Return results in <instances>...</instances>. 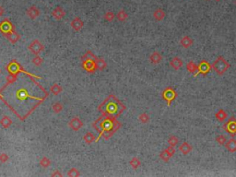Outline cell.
Returning <instances> with one entry per match:
<instances>
[{
  "instance_id": "7dc6e473",
  "label": "cell",
  "mask_w": 236,
  "mask_h": 177,
  "mask_svg": "<svg viewBox=\"0 0 236 177\" xmlns=\"http://www.w3.org/2000/svg\"><path fill=\"white\" fill-rule=\"evenodd\" d=\"M234 3H235V5H236V0H235V2H234Z\"/></svg>"
},
{
  "instance_id": "836d02e7",
  "label": "cell",
  "mask_w": 236,
  "mask_h": 177,
  "mask_svg": "<svg viewBox=\"0 0 236 177\" xmlns=\"http://www.w3.org/2000/svg\"><path fill=\"white\" fill-rule=\"evenodd\" d=\"M160 158L161 161H163L165 162H168L170 161V159L172 158V156L167 152L166 150H164V151H162L160 153Z\"/></svg>"
},
{
  "instance_id": "52a82bcc",
  "label": "cell",
  "mask_w": 236,
  "mask_h": 177,
  "mask_svg": "<svg viewBox=\"0 0 236 177\" xmlns=\"http://www.w3.org/2000/svg\"><path fill=\"white\" fill-rule=\"evenodd\" d=\"M14 30H15V27L8 19H5L0 22V32L4 36L8 34L9 32L14 31Z\"/></svg>"
},
{
  "instance_id": "ba28073f",
  "label": "cell",
  "mask_w": 236,
  "mask_h": 177,
  "mask_svg": "<svg viewBox=\"0 0 236 177\" xmlns=\"http://www.w3.org/2000/svg\"><path fill=\"white\" fill-rule=\"evenodd\" d=\"M82 68L85 71L88 73H94L96 70H98L96 61L94 59H86L82 61Z\"/></svg>"
},
{
  "instance_id": "8d00e7d4",
  "label": "cell",
  "mask_w": 236,
  "mask_h": 177,
  "mask_svg": "<svg viewBox=\"0 0 236 177\" xmlns=\"http://www.w3.org/2000/svg\"><path fill=\"white\" fill-rule=\"evenodd\" d=\"M138 120L142 123V124H147L150 121V115L147 113H142L139 114L138 116Z\"/></svg>"
},
{
  "instance_id": "f546056e",
  "label": "cell",
  "mask_w": 236,
  "mask_h": 177,
  "mask_svg": "<svg viewBox=\"0 0 236 177\" xmlns=\"http://www.w3.org/2000/svg\"><path fill=\"white\" fill-rule=\"evenodd\" d=\"M63 109H64V105H63L61 102H59V101L54 102L52 105V110L54 114H59V113H61V112L63 111Z\"/></svg>"
},
{
  "instance_id": "d6a6232c",
  "label": "cell",
  "mask_w": 236,
  "mask_h": 177,
  "mask_svg": "<svg viewBox=\"0 0 236 177\" xmlns=\"http://www.w3.org/2000/svg\"><path fill=\"white\" fill-rule=\"evenodd\" d=\"M40 165L43 168H48L51 165V160L47 157H43L40 161Z\"/></svg>"
},
{
  "instance_id": "ac0fdd59",
  "label": "cell",
  "mask_w": 236,
  "mask_h": 177,
  "mask_svg": "<svg viewBox=\"0 0 236 177\" xmlns=\"http://www.w3.org/2000/svg\"><path fill=\"white\" fill-rule=\"evenodd\" d=\"M161 60H162V56H161V54H160L159 52H157V51L153 52V53L150 55V63L153 64V65H158V64H160V63L161 62Z\"/></svg>"
},
{
  "instance_id": "d6986e66",
  "label": "cell",
  "mask_w": 236,
  "mask_h": 177,
  "mask_svg": "<svg viewBox=\"0 0 236 177\" xmlns=\"http://www.w3.org/2000/svg\"><path fill=\"white\" fill-rule=\"evenodd\" d=\"M193 39L191 38V37H189V36H184L182 39H181V41H180V44H181V46L184 48V49H188L189 47H191L192 46V44H193Z\"/></svg>"
},
{
  "instance_id": "484cf974",
  "label": "cell",
  "mask_w": 236,
  "mask_h": 177,
  "mask_svg": "<svg viewBox=\"0 0 236 177\" xmlns=\"http://www.w3.org/2000/svg\"><path fill=\"white\" fill-rule=\"evenodd\" d=\"M83 140L85 141V143H86V144H91L92 142L96 141V138H95V136H94L92 133L88 132V133H86V134L84 135V137H83Z\"/></svg>"
},
{
  "instance_id": "f6af8a7d",
  "label": "cell",
  "mask_w": 236,
  "mask_h": 177,
  "mask_svg": "<svg viewBox=\"0 0 236 177\" xmlns=\"http://www.w3.org/2000/svg\"><path fill=\"white\" fill-rule=\"evenodd\" d=\"M3 13H4V9H3V8H2V7H0V17H1L2 15H3Z\"/></svg>"
},
{
  "instance_id": "5b68a950",
  "label": "cell",
  "mask_w": 236,
  "mask_h": 177,
  "mask_svg": "<svg viewBox=\"0 0 236 177\" xmlns=\"http://www.w3.org/2000/svg\"><path fill=\"white\" fill-rule=\"evenodd\" d=\"M161 97H162V99H163L164 101H166L167 105L170 106L171 103L174 101L175 98L177 97V93H176V91H175L173 88L168 87V88L164 89L163 91L161 92Z\"/></svg>"
},
{
  "instance_id": "4dcf8cb0",
  "label": "cell",
  "mask_w": 236,
  "mask_h": 177,
  "mask_svg": "<svg viewBox=\"0 0 236 177\" xmlns=\"http://www.w3.org/2000/svg\"><path fill=\"white\" fill-rule=\"evenodd\" d=\"M129 164H130V166H131L133 169H137V168H139L140 167V165H141V161H140V160L138 159V158H137V157H133L131 160H130V161H129Z\"/></svg>"
},
{
  "instance_id": "d590c367",
  "label": "cell",
  "mask_w": 236,
  "mask_h": 177,
  "mask_svg": "<svg viewBox=\"0 0 236 177\" xmlns=\"http://www.w3.org/2000/svg\"><path fill=\"white\" fill-rule=\"evenodd\" d=\"M116 18V14H114L112 11H107L104 14V20L108 22H112Z\"/></svg>"
},
{
  "instance_id": "7a4b0ae2",
  "label": "cell",
  "mask_w": 236,
  "mask_h": 177,
  "mask_svg": "<svg viewBox=\"0 0 236 177\" xmlns=\"http://www.w3.org/2000/svg\"><path fill=\"white\" fill-rule=\"evenodd\" d=\"M98 109L103 114V115L115 118V117L119 116L126 110V106L118 99H116L115 96L110 95L99 106Z\"/></svg>"
},
{
  "instance_id": "f35d334b",
  "label": "cell",
  "mask_w": 236,
  "mask_h": 177,
  "mask_svg": "<svg viewBox=\"0 0 236 177\" xmlns=\"http://www.w3.org/2000/svg\"><path fill=\"white\" fill-rule=\"evenodd\" d=\"M179 142V138L175 136H171L168 139V144L172 147H175Z\"/></svg>"
},
{
  "instance_id": "bcb514c9",
  "label": "cell",
  "mask_w": 236,
  "mask_h": 177,
  "mask_svg": "<svg viewBox=\"0 0 236 177\" xmlns=\"http://www.w3.org/2000/svg\"><path fill=\"white\" fill-rule=\"evenodd\" d=\"M216 1H220V0H216Z\"/></svg>"
},
{
  "instance_id": "681fc988",
  "label": "cell",
  "mask_w": 236,
  "mask_h": 177,
  "mask_svg": "<svg viewBox=\"0 0 236 177\" xmlns=\"http://www.w3.org/2000/svg\"><path fill=\"white\" fill-rule=\"evenodd\" d=\"M207 1H209V0H207Z\"/></svg>"
},
{
  "instance_id": "f1b7e54d",
  "label": "cell",
  "mask_w": 236,
  "mask_h": 177,
  "mask_svg": "<svg viewBox=\"0 0 236 177\" xmlns=\"http://www.w3.org/2000/svg\"><path fill=\"white\" fill-rule=\"evenodd\" d=\"M215 117H216V119H217L218 121L222 122V121H224V120L227 118V114H226V112H225L224 110L221 109V110H219V111L216 113Z\"/></svg>"
},
{
  "instance_id": "7c38bea8",
  "label": "cell",
  "mask_w": 236,
  "mask_h": 177,
  "mask_svg": "<svg viewBox=\"0 0 236 177\" xmlns=\"http://www.w3.org/2000/svg\"><path fill=\"white\" fill-rule=\"evenodd\" d=\"M26 14L27 16H28L30 20H36V19L40 16L41 11H40V9H39L36 6L33 5V6L30 7L27 9Z\"/></svg>"
},
{
  "instance_id": "4316f807",
  "label": "cell",
  "mask_w": 236,
  "mask_h": 177,
  "mask_svg": "<svg viewBox=\"0 0 236 177\" xmlns=\"http://www.w3.org/2000/svg\"><path fill=\"white\" fill-rule=\"evenodd\" d=\"M127 18H128V14L126 12V10L125 9H121V10H119L118 12H117V14H116V19L119 21H126L127 20Z\"/></svg>"
},
{
  "instance_id": "5bb4252c",
  "label": "cell",
  "mask_w": 236,
  "mask_h": 177,
  "mask_svg": "<svg viewBox=\"0 0 236 177\" xmlns=\"http://www.w3.org/2000/svg\"><path fill=\"white\" fill-rule=\"evenodd\" d=\"M68 127H70L72 130L74 131H79L80 128L83 127V122L79 119V117H73L69 123H68Z\"/></svg>"
},
{
  "instance_id": "4fadbf2b",
  "label": "cell",
  "mask_w": 236,
  "mask_h": 177,
  "mask_svg": "<svg viewBox=\"0 0 236 177\" xmlns=\"http://www.w3.org/2000/svg\"><path fill=\"white\" fill-rule=\"evenodd\" d=\"M52 16L55 21H61L62 19L65 18L66 11L63 9V7H56L55 8H53V10L52 11Z\"/></svg>"
},
{
  "instance_id": "7bdbcfd3",
  "label": "cell",
  "mask_w": 236,
  "mask_h": 177,
  "mask_svg": "<svg viewBox=\"0 0 236 177\" xmlns=\"http://www.w3.org/2000/svg\"><path fill=\"white\" fill-rule=\"evenodd\" d=\"M165 150L167 151V152H168V153H169L172 157H173V156H174V154L175 153V150H174V147H172V146H169V147H168L167 149H165Z\"/></svg>"
},
{
  "instance_id": "e0dca14e",
  "label": "cell",
  "mask_w": 236,
  "mask_h": 177,
  "mask_svg": "<svg viewBox=\"0 0 236 177\" xmlns=\"http://www.w3.org/2000/svg\"><path fill=\"white\" fill-rule=\"evenodd\" d=\"M5 37H6V38L8 40V42L11 43V44H16V43H18V42L20 41V39H21V35H20L16 30H14V31H12V32H9L8 34L5 35Z\"/></svg>"
},
{
  "instance_id": "30bf717a",
  "label": "cell",
  "mask_w": 236,
  "mask_h": 177,
  "mask_svg": "<svg viewBox=\"0 0 236 177\" xmlns=\"http://www.w3.org/2000/svg\"><path fill=\"white\" fill-rule=\"evenodd\" d=\"M212 68V66H210V64L206 61V60H202L199 65L197 66V74H202V75H207Z\"/></svg>"
},
{
  "instance_id": "74e56055",
  "label": "cell",
  "mask_w": 236,
  "mask_h": 177,
  "mask_svg": "<svg viewBox=\"0 0 236 177\" xmlns=\"http://www.w3.org/2000/svg\"><path fill=\"white\" fill-rule=\"evenodd\" d=\"M32 63H33V65H35L36 67H40L41 65H43V63H44V59L38 54V55H35L33 58H32Z\"/></svg>"
},
{
  "instance_id": "8992f818",
  "label": "cell",
  "mask_w": 236,
  "mask_h": 177,
  "mask_svg": "<svg viewBox=\"0 0 236 177\" xmlns=\"http://www.w3.org/2000/svg\"><path fill=\"white\" fill-rule=\"evenodd\" d=\"M28 49L31 54H33L35 55H38L44 50V45L40 41L35 39L30 44V45L28 46Z\"/></svg>"
},
{
  "instance_id": "cb8c5ba5",
  "label": "cell",
  "mask_w": 236,
  "mask_h": 177,
  "mask_svg": "<svg viewBox=\"0 0 236 177\" xmlns=\"http://www.w3.org/2000/svg\"><path fill=\"white\" fill-rule=\"evenodd\" d=\"M165 16H166V13H165V11L163 10V9H161V8H157L154 12H153V18L158 21H162L164 18H165Z\"/></svg>"
},
{
  "instance_id": "d4e9b609",
  "label": "cell",
  "mask_w": 236,
  "mask_h": 177,
  "mask_svg": "<svg viewBox=\"0 0 236 177\" xmlns=\"http://www.w3.org/2000/svg\"><path fill=\"white\" fill-rule=\"evenodd\" d=\"M95 61H96V65H97L98 70L103 71V70H104L105 68H107V63L105 62V60L104 58L97 57V58L95 59Z\"/></svg>"
},
{
  "instance_id": "c3c4849f",
  "label": "cell",
  "mask_w": 236,
  "mask_h": 177,
  "mask_svg": "<svg viewBox=\"0 0 236 177\" xmlns=\"http://www.w3.org/2000/svg\"><path fill=\"white\" fill-rule=\"evenodd\" d=\"M0 73H1V70H0Z\"/></svg>"
},
{
  "instance_id": "3957f363",
  "label": "cell",
  "mask_w": 236,
  "mask_h": 177,
  "mask_svg": "<svg viewBox=\"0 0 236 177\" xmlns=\"http://www.w3.org/2000/svg\"><path fill=\"white\" fill-rule=\"evenodd\" d=\"M230 64L223 56H219L212 64V68L219 76L224 75L226 71L230 68Z\"/></svg>"
},
{
  "instance_id": "83f0119b",
  "label": "cell",
  "mask_w": 236,
  "mask_h": 177,
  "mask_svg": "<svg viewBox=\"0 0 236 177\" xmlns=\"http://www.w3.org/2000/svg\"><path fill=\"white\" fill-rule=\"evenodd\" d=\"M50 91L52 92L53 95H58V94H60L63 91V88L59 84L53 83L52 86L50 87Z\"/></svg>"
},
{
  "instance_id": "60d3db41",
  "label": "cell",
  "mask_w": 236,
  "mask_h": 177,
  "mask_svg": "<svg viewBox=\"0 0 236 177\" xmlns=\"http://www.w3.org/2000/svg\"><path fill=\"white\" fill-rule=\"evenodd\" d=\"M216 141L218 142V144L221 145V146H224L227 142V138L224 135H219L217 137H216Z\"/></svg>"
},
{
  "instance_id": "2e32d148",
  "label": "cell",
  "mask_w": 236,
  "mask_h": 177,
  "mask_svg": "<svg viewBox=\"0 0 236 177\" xmlns=\"http://www.w3.org/2000/svg\"><path fill=\"white\" fill-rule=\"evenodd\" d=\"M170 66L175 69V70H179L182 67H183V61L181 58L175 56V57H173L170 61Z\"/></svg>"
},
{
  "instance_id": "277c9868",
  "label": "cell",
  "mask_w": 236,
  "mask_h": 177,
  "mask_svg": "<svg viewBox=\"0 0 236 177\" xmlns=\"http://www.w3.org/2000/svg\"><path fill=\"white\" fill-rule=\"evenodd\" d=\"M6 68H7L8 74H12V75H15V76H18L21 73L28 74V72L23 69V68L21 67V65L16 59H13L12 61H10L7 64V66L6 67Z\"/></svg>"
},
{
  "instance_id": "7402d4cb",
  "label": "cell",
  "mask_w": 236,
  "mask_h": 177,
  "mask_svg": "<svg viewBox=\"0 0 236 177\" xmlns=\"http://www.w3.org/2000/svg\"><path fill=\"white\" fill-rule=\"evenodd\" d=\"M12 124H13L12 120H11L10 117L7 116V115L3 116L2 119L0 120V126L3 127V128H5V129H7V128H8L9 127H11Z\"/></svg>"
},
{
  "instance_id": "b9f144b4",
  "label": "cell",
  "mask_w": 236,
  "mask_h": 177,
  "mask_svg": "<svg viewBox=\"0 0 236 177\" xmlns=\"http://www.w3.org/2000/svg\"><path fill=\"white\" fill-rule=\"evenodd\" d=\"M9 160V156L7 153H1L0 154V162L1 163H6Z\"/></svg>"
},
{
  "instance_id": "e575fe53",
  "label": "cell",
  "mask_w": 236,
  "mask_h": 177,
  "mask_svg": "<svg viewBox=\"0 0 236 177\" xmlns=\"http://www.w3.org/2000/svg\"><path fill=\"white\" fill-rule=\"evenodd\" d=\"M97 58V56L91 52V51H87L83 55H82V57H81V60L83 61V60H86V59H96Z\"/></svg>"
},
{
  "instance_id": "ffe728a7",
  "label": "cell",
  "mask_w": 236,
  "mask_h": 177,
  "mask_svg": "<svg viewBox=\"0 0 236 177\" xmlns=\"http://www.w3.org/2000/svg\"><path fill=\"white\" fill-rule=\"evenodd\" d=\"M225 147L227 149V151L231 153H234L236 151V139L235 138H231L229 140H227Z\"/></svg>"
},
{
  "instance_id": "6da1fadb",
  "label": "cell",
  "mask_w": 236,
  "mask_h": 177,
  "mask_svg": "<svg viewBox=\"0 0 236 177\" xmlns=\"http://www.w3.org/2000/svg\"><path fill=\"white\" fill-rule=\"evenodd\" d=\"M93 127L104 139H109L114 134V132L120 128L121 123L116 121V119L113 117L103 115L102 117L98 118V120L93 124Z\"/></svg>"
},
{
  "instance_id": "9a60e30c",
  "label": "cell",
  "mask_w": 236,
  "mask_h": 177,
  "mask_svg": "<svg viewBox=\"0 0 236 177\" xmlns=\"http://www.w3.org/2000/svg\"><path fill=\"white\" fill-rule=\"evenodd\" d=\"M70 26L71 28L75 30V31H79L83 26H84V22L82 21V20L79 18V17H76L73 19V21L70 22Z\"/></svg>"
},
{
  "instance_id": "ee69618b",
  "label": "cell",
  "mask_w": 236,
  "mask_h": 177,
  "mask_svg": "<svg viewBox=\"0 0 236 177\" xmlns=\"http://www.w3.org/2000/svg\"><path fill=\"white\" fill-rule=\"evenodd\" d=\"M51 176L52 177H61V176H63V175L60 173V171H59V170H55V171H53L52 174H51Z\"/></svg>"
},
{
  "instance_id": "44dd1931",
  "label": "cell",
  "mask_w": 236,
  "mask_h": 177,
  "mask_svg": "<svg viewBox=\"0 0 236 177\" xmlns=\"http://www.w3.org/2000/svg\"><path fill=\"white\" fill-rule=\"evenodd\" d=\"M186 69L189 73L194 74V76H197V66L194 61H189L186 65Z\"/></svg>"
},
{
  "instance_id": "ab89813d",
  "label": "cell",
  "mask_w": 236,
  "mask_h": 177,
  "mask_svg": "<svg viewBox=\"0 0 236 177\" xmlns=\"http://www.w3.org/2000/svg\"><path fill=\"white\" fill-rule=\"evenodd\" d=\"M80 175V173L77 168H70L67 172V176L78 177Z\"/></svg>"
},
{
  "instance_id": "603a6c76",
  "label": "cell",
  "mask_w": 236,
  "mask_h": 177,
  "mask_svg": "<svg viewBox=\"0 0 236 177\" xmlns=\"http://www.w3.org/2000/svg\"><path fill=\"white\" fill-rule=\"evenodd\" d=\"M193 150V147L191 145H189L187 142H183L180 147H179V151H181V153H183L184 155H187L189 154L190 152L192 151Z\"/></svg>"
},
{
  "instance_id": "9c48e42d",
  "label": "cell",
  "mask_w": 236,
  "mask_h": 177,
  "mask_svg": "<svg viewBox=\"0 0 236 177\" xmlns=\"http://www.w3.org/2000/svg\"><path fill=\"white\" fill-rule=\"evenodd\" d=\"M223 129L231 135V137H235L236 136V119L234 117L230 118L224 125H223Z\"/></svg>"
},
{
  "instance_id": "8fae6325",
  "label": "cell",
  "mask_w": 236,
  "mask_h": 177,
  "mask_svg": "<svg viewBox=\"0 0 236 177\" xmlns=\"http://www.w3.org/2000/svg\"><path fill=\"white\" fill-rule=\"evenodd\" d=\"M16 97H17L18 101H27L28 99H32V98H33V97H31V96L29 94L28 91H27L26 89H24V88L20 89V90H18V91H16Z\"/></svg>"
},
{
  "instance_id": "1f68e13d",
  "label": "cell",
  "mask_w": 236,
  "mask_h": 177,
  "mask_svg": "<svg viewBox=\"0 0 236 177\" xmlns=\"http://www.w3.org/2000/svg\"><path fill=\"white\" fill-rule=\"evenodd\" d=\"M18 78V76H15V75H12V74H8L7 77H6V84H5V87H7L9 84H12L14 82H16Z\"/></svg>"
}]
</instances>
